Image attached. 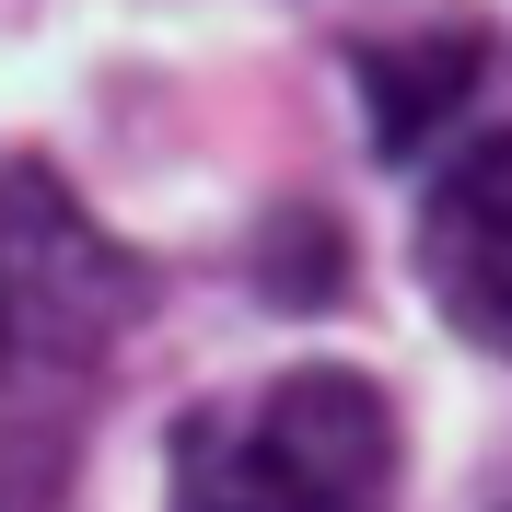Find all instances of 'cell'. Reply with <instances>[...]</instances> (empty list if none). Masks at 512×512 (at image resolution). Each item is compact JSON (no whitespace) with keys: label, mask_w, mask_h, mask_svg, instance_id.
I'll return each instance as SVG.
<instances>
[{"label":"cell","mask_w":512,"mask_h":512,"mask_svg":"<svg viewBox=\"0 0 512 512\" xmlns=\"http://www.w3.org/2000/svg\"><path fill=\"white\" fill-rule=\"evenodd\" d=\"M175 512H396V408L373 373L291 361L175 419Z\"/></svg>","instance_id":"cell-1"},{"label":"cell","mask_w":512,"mask_h":512,"mask_svg":"<svg viewBox=\"0 0 512 512\" xmlns=\"http://www.w3.org/2000/svg\"><path fill=\"white\" fill-rule=\"evenodd\" d=\"M152 303V268L59 187L12 163L0 175V384H82Z\"/></svg>","instance_id":"cell-2"},{"label":"cell","mask_w":512,"mask_h":512,"mask_svg":"<svg viewBox=\"0 0 512 512\" xmlns=\"http://www.w3.org/2000/svg\"><path fill=\"white\" fill-rule=\"evenodd\" d=\"M419 280L454 338L512 350V128L466 140L419 198Z\"/></svg>","instance_id":"cell-3"},{"label":"cell","mask_w":512,"mask_h":512,"mask_svg":"<svg viewBox=\"0 0 512 512\" xmlns=\"http://www.w3.org/2000/svg\"><path fill=\"white\" fill-rule=\"evenodd\" d=\"M361 82H373V140H384V152H408L431 117L466 105V82H478V35L454 24V35H419V47H373Z\"/></svg>","instance_id":"cell-4"}]
</instances>
